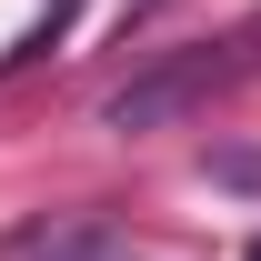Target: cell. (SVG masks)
I'll return each mask as SVG.
<instances>
[{"label": "cell", "instance_id": "obj_4", "mask_svg": "<svg viewBox=\"0 0 261 261\" xmlns=\"http://www.w3.org/2000/svg\"><path fill=\"white\" fill-rule=\"evenodd\" d=\"M251 261H261V241H251Z\"/></svg>", "mask_w": 261, "mask_h": 261}, {"label": "cell", "instance_id": "obj_1", "mask_svg": "<svg viewBox=\"0 0 261 261\" xmlns=\"http://www.w3.org/2000/svg\"><path fill=\"white\" fill-rule=\"evenodd\" d=\"M251 70H261V10H251V20H231L221 40H201V50H181V61L141 70L130 91H111V100H100V130H161V121H181V111H201L211 91H231V81H251Z\"/></svg>", "mask_w": 261, "mask_h": 261}, {"label": "cell", "instance_id": "obj_3", "mask_svg": "<svg viewBox=\"0 0 261 261\" xmlns=\"http://www.w3.org/2000/svg\"><path fill=\"white\" fill-rule=\"evenodd\" d=\"M81 10H91V0H50V10H40L31 31H20L10 50H0V81H10V70H31V61H50V50L70 40V20H81Z\"/></svg>", "mask_w": 261, "mask_h": 261}, {"label": "cell", "instance_id": "obj_2", "mask_svg": "<svg viewBox=\"0 0 261 261\" xmlns=\"http://www.w3.org/2000/svg\"><path fill=\"white\" fill-rule=\"evenodd\" d=\"M10 261H130V251L100 211H50V221L10 231Z\"/></svg>", "mask_w": 261, "mask_h": 261}]
</instances>
